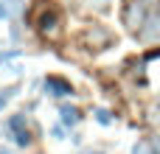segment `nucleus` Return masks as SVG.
I'll return each instance as SVG.
<instances>
[{
	"mask_svg": "<svg viewBox=\"0 0 160 154\" xmlns=\"http://www.w3.org/2000/svg\"><path fill=\"white\" fill-rule=\"evenodd\" d=\"M8 14H11V11H8V3H3V0H0V20H6Z\"/></svg>",
	"mask_w": 160,
	"mask_h": 154,
	"instance_id": "9d476101",
	"label": "nucleus"
},
{
	"mask_svg": "<svg viewBox=\"0 0 160 154\" xmlns=\"http://www.w3.org/2000/svg\"><path fill=\"white\" fill-rule=\"evenodd\" d=\"M14 56H20V51H6V53H0V62H6V59H14Z\"/></svg>",
	"mask_w": 160,
	"mask_h": 154,
	"instance_id": "1a4fd4ad",
	"label": "nucleus"
},
{
	"mask_svg": "<svg viewBox=\"0 0 160 154\" xmlns=\"http://www.w3.org/2000/svg\"><path fill=\"white\" fill-rule=\"evenodd\" d=\"M90 154H101V152H90Z\"/></svg>",
	"mask_w": 160,
	"mask_h": 154,
	"instance_id": "4468645a",
	"label": "nucleus"
},
{
	"mask_svg": "<svg viewBox=\"0 0 160 154\" xmlns=\"http://www.w3.org/2000/svg\"><path fill=\"white\" fill-rule=\"evenodd\" d=\"M143 25H155V28H146V31H141V39H160V11L155 17H149Z\"/></svg>",
	"mask_w": 160,
	"mask_h": 154,
	"instance_id": "7ed1b4c3",
	"label": "nucleus"
},
{
	"mask_svg": "<svg viewBox=\"0 0 160 154\" xmlns=\"http://www.w3.org/2000/svg\"><path fill=\"white\" fill-rule=\"evenodd\" d=\"M0 154H11V152H6V149H0Z\"/></svg>",
	"mask_w": 160,
	"mask_h": 154,
	"instance_id": "ddd939ff",
	"label": "nucleus"
},
{
	"mask_svg": "<svg viewBox=\"0 0 160 154\" xmlns=\"http://www.w3.org/2000/svg\"><path fill=\"white\" fill-rule=\"evenodd\" d=\"M143 22H146V3H141V0H129L127 8H124V25H129V28H141Z\"/></svg>",
	"mask_w": 160,
	"mask_h": 154,
	"instance_id": "f257e3e1",
	"label": "nucleus"
},
{
	"mask_svg": "<svg viewBox=\"0 0 160 154\" xmlns=\"http://www.w3.org/2000/svg\"><path fill=\"white\" fill-rule=\"evenodd\" d=\"M11 95H14V87H8V90H0V109L6 107V101H8Z\"/></svg>",
	"mask_w": 160,
	"mask_h": 154,
	"instance_id": "6e6552de",
	"label": "nucleus"
},
{
	"mask_svg": "<svg viewBox=\"0 0 160 154\" xmlns=\"http://www.w3.org/2000/svg\"><path fill=\"white\" fill-rule=\"evenodd\" d=\"M132 154H155V152L149 149V143H143V140H141V143H135V149H132Z\"/></svg>",
	"mask_w": 160,
	"mask_h": 154,
	"instance_id": "0eeeda50",
	"label": "nucleus"
},
{
	"mask_svg": "<svg viewBox=\"0 0 160 154\" xmlns=\"http://www.w3.org/2000/svg\"><path fill=\"white\" fill-rule=\"evenodd\" d=\"M45 90H48V95H53V98H62V95H70V93H73V87H70L65 79H59V76H48V79H45Z\"/></svg>",
	"mask_w": 160,
	"mask_h": 154,
	"instance_id": "f03ea898",
	"label": "nucleus"
},
{
	"mask_svg": "<svg viewBox=\"0 0 160 154\" xmlns=\"http://www.w3.org/2000/svg\"><path fill=\"white\" fill-rule=\"evenodd\" d=\"M96 121H98L101 126H110V123H112V118H110L107 109H96Z\"/></svg>",
	"mask_w": 160,
	"mask_h": 154,
	"instance_id": "423d86ee",
	"label": "nucleus"
},
{
	"mask_svg": "<svg viewBox=\"0 0 160 154\" xmlns=\"http://www.w3.org/2000/svg\"><path fill=\"white\" fill-rule=\"evenodd\" d=\"M53 28H56V14L42 17V34H48V31H53Z\"/></svg>",
	"mask_w": 160,
	"mask_h": 154,
	"instance_id": "39448f33",
	"label": "nucleus"
},
{
	"mask_svg": "<svg viewBox=\"0 0 160 154\" xmlns=\"http://www.w3.org/2000/svg\"><path fill=\"white\" fill-rule=\"evenodd\" d=\"M155 149H158V152H160V137H158V140H155Z\"/></svg>",
	"mask_w": 160,
	"mask_h": 154,
	"instance_id": "f8f14e48",
	"label": "nucleus"
},
{
	"mask_svg": "<svg viewBox=\"0 0 160 154\" xmlns=\"http://www.w3.org/2000/svg\"><path fill=\"white\" fill-rule=\"evenodd\" d=\"M59 115H62V123H68V126H76V123L82 121V112H79L76 107H62Z\"/></svg>",
	"mask_w": 160,
	"mask_h": 154,
	"instance_id": "20e7f679",
	"label": "nucleus"
},
{
	"mask_svg": "<svg viewBox=\"0 0 160 154\" xmlns=\"http://www.w3.org/2000/svg\"><path fill=\"white\" fill-rule=\"evenodd\" d=\"M93 3H96V6H98V8H104V6H107V3H110V0H93Z\"/></svg>",
	"mask_w": 160,
	"mask_h": 154,
	"instance_id": "9b49d317",
	"label": "nucleus"
}]
</instances>
